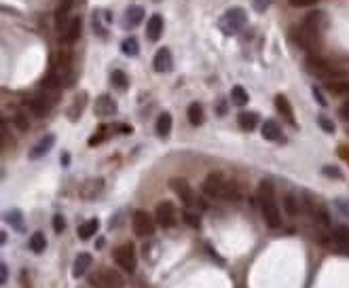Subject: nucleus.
Instances as JSON below:
<instances>
[{
    "label": "nucleus",
    "instance_id": "f257e3e1",
    "mask_svg": "<svg viewBox=\"0 0 349 288\" xmlns=\"http://www.w3.org/2000/svg\"><path fill=\"white\" fill-rule=\"evenodd\" d=\"M201 191L209 200H239V187L233 183V180H226L220 172H212L203 178Z\"/></svg>",
    "mask_w": 349,
    "mask_h": 288
},
{
    "label": "nucleus",
    "instance_id": "f03ea898",
    "mask_svg": "<svg viewBox=\"0 0 349 288\" xmlns=\"http://www.w3.org/2000/svg\"><path fill=\"white\" fill-rule=\"evenodd\" d=\"M256 197H258V206H260V212H263L265 223L271 229H277L279 225H282V216H279V210H277L275 187H273L271 180H260Z\"/></svg>",
    "mask_w": 349,
    "mask_h": 288
},
{
    "label": "nucleus",
    "instance_id": "7ed1b4c3",
    "mask_svg": "<svg viewBox=\"0 0 349 288\" xmlns=\"http://www.w3.org/2000/svg\"><path fill=\"white\" fill-rule=\"evenodd\" d=\"M112 259H114V265L119 269H123L125 274H135V267H138V257H135V248L133 244H119L114 250H112Z\"/></svg>",
    "mask_w": 349,
    "mask_h": 288
},
{
    "label": "nucleus",
    "instance_id": "20e7f679",
    "mask_svg": "<svg viewBox=\"0 0 349 288\" xmlns=\"http://www.w3.org/2000/svg\"><path fill=\"white\" fill-rule=\"evenodd\" d=\"M246 24H248V15H246V11H243L241 7H231L229 11L222 15V20H220V30H222L224 34H235V32H239Z\"/></svg>",
    "mask_w": 349,
    "mask_h": 288
},
{
    "label": "nucleus",
    "instance_id": "39448f33",
    "mask_svg": "<svg viewBox=\"0 0 349 288\" xmlns=\"http://www.w3.org/2000/svg\"><path fill=\"white\" fill-rule=\"evenodd\" d=\"M307 66H309V70L313 72V75L320 77V79H324L326 83H328V81H339V79H345L341 70L333 68L328 62H324V60H322V58H318V56H309V58H307Z\"/></svg>",
    "mask_w": 349,
    "mask_h": 288
},
{
    "label": "nucleus",
    "instance_id": "423d86ee",
    "mask_svg": "<svg viewBox=\"0 0 349 288\" xmlns=\"http://www.w3.org/2000/svg\"><path fill=\"white\" fill-rule=\"evenodd\" d=\"M89 284L93 288H121L123 280L117 272L108 267H100V269H93L91 276H89Z\"/></svg>",
    "mask_w": 349,
    "mask_h": 288
},
{
    "label": "nucleus",
    "instance_id": "0eeeda50",
    "mask_svg": "<svg viewBox=\"0 0 349 288\" xmlns=\"http://www.w3.org/2000/svg\"><path fill=\"white\" fill-rule=\"evenodd\" d=\"M131 227H133V233L138 238H150L154 233V227H157V221L146 212V210H135L133 212V221H131Z\"/></svg>",
    "mask_w": 349,
    "mask_h": 288
},
{
    "label": "nucleus",
    "instance_id": "6e6552de",
    "mask_svg": "<svg viewBox=\"0 0 349 288\" xmlns=\"http://www.w3.org/2000/svg\"><path fill=\"white\" fill-rule=\"evenodd\" d=\"M51 72H53V75H57L64 85L70 83V79H72V56H70L68 49H62V51L57 53L55 64H53V68H51Z\"/></svg>",
    "mask_w": 349,
    "mask_h": 288
},
{
    "label": "nucleus",
    "instance_id": "1a4fd4ad",
    "mask_svg": "<svg viewBox=\"0 0 349 288\" xmlns=\"http://www.w3.org/2000/svg\"><path fill=\"white\" fill-rule=\"evenodd\" d=\"M169 189L178 195V200H180L184 206H193V204H195L193 189H190V185H188L186 178H182V176H173V178H169Z\"/></svg>",
    "mask_w": 349,
    "mask_h": 288
},
{
    "label": "nucleus",
    "instance_id": "9d476101",
    "mask_svg": "<svg viewBox=\"0 0 349 288\" xmlns=\"http://www.w3.org/2000/svg\"><path fill=\"white\" fill-rule=\"evenodd\" d=\"M303 206H305V212L311 216L313 221H316L318 225H322V227H326V225H330V216H328V210L320 204V202H316L313 197H309V195H305V200H303Z\"/></svg>",
    "mask_w": 349,
    "mask_h": 288
},
{
    "label": "nucleus",
    "instance_id": "9b49d317",
    "mask_svg": "<svg viewBox=\"0 0 349 288\" xmlns=\"http://www.w3.org/2000/svg\"><path fill=\"white\" fill-rule=\"evenodd\" d=\"M154 221L159 223V227L169 229L176 225V208H173L171 202H161L154 210Z\"/></svg>",
    "mask_w": 349,
    "mask_h": 288
},
{
    "label": "nucleus",
    "instance_id": "f8f14e48",
    "mask_svg": "<svg viewBox=\"0 0 349 288\" xmlns=\"http://www.w3.org/2000/svg\"><path fill=\"white\" fill-rule=\"evenodd\" d=\"M173 66V60H171V51L167 47H161L159 51L154 53V60H152V68L157 72H169Z\"/></svg>",
    "mask_w": 349,
    "mask_h": 288
},
{
    "label": "nucleus",
    "instance_id": "ddd939ff",
    "mask_svg": "<svg viewBox=\"0 0 349 288\" xmlns=\"http://www.w3.org/2000/svg\"><path fill=\"white\" fill-rule=\"evenodd\" d=\"M53 144H55V136H51V134L43 136V138H41V140L32 147V151H30V159H41V157H45L51 149H53Z\"/></svg>",
    "mask_w": 349,
    "mask_h": 288
},
{
    "label": "nucleus",
    "instance_id": "4468645a",
    "mask_svg": "<svg viewBox=\"0 0 349 288\" xmlns=\"http://www.w3.org/2000/svg\"><path fill=\"white\" fill-rule=\"evenodd\" d=\"M81 32H83L81 17H72V20H70V24H68V28H66V32L62 34V41H64L66 45H72V43H76V41L81 39Z\"/></svg>",
    "mask_w": 349,
    "mask_h": 288
},
{
    "label": "nucleus",
    "instance_id": "2eb2a0df",
    "mask_svg": "<svg viewBox=\"0 0 349 288\" xmlns=\"http://www.w3.org/2000/svg\"><path fill=\"white\" fill-rule=\"evenodd\" d=\"M93 111H95L98 117H112V115H117V104L110 96H100L95 100Z\"/></svg>",
    "mask_w": 349,
    "mask_h": 288
},
{
    "label": "nucleus",
    "instance_id": "dca6fc26",
    "mask_svg": "<svg viewBox=\"0 0 349 288\" xmlns=\"http://www.w3.org/2000/svg\"><path fill=\"white\" fill-rule=\"evenodd\" d=\"M260 132H263V138L269 140V142H282V144L286 142L284 132L279 130V125H277L275 121H265L263 128H260Z\"/></svg>",
    "mask_w": 349,
    "mask_h": 288
},
{
    "label": "nucleus",
    "instance_id": "f3484780",
    "mask_svg": "<svg viewBox=\"0 0 349 288\" xmlns=\"http://www.w3.org/2000/svg\"><path fill=\"white\" fill-rule=\"evenodd\" d=\"M91 263H93V259H91V255H89V252H79V255H76V259H74L72 276H74V278H83V276H85V274L91 269Z\"/></svg>",
    "mask_w": 349,
    "mask_h": 288
},
{
    "label": "nucleus",
    "instance_id": "a211bd4d",
    "mask_svg": "<svg viewBox=\"0 0 349 288\" xmlns=\"http://www.w3.org/2000/svg\"><path fill=\"white\" fill-rule=\"evenodd\" d=\"M275 108H277V113L282 115L290 125H296V119H294V111H292V104L288 102V98L286 96H275Z\"/></svg>",
    "mask_w": 349,
    "mask_h": 288
},
{
    "label": "nucleus",
    "instance_id": "6ab92c4d",
    "mask_svg": "<svg viewBox=\"0 0 349 288\" xmlns=\"http://www.w3.org/2000/svg\"><path fill=\"white\" fill-rule=\"evenodd\" d=\"M161 32H163V17L161 15H150V20L146 22V36H148V41H159V36H161Z\"/></svg>",
    "mask_w": 349,
    "mask_h": 288
},
{
    "label": "nucleus",
    "instance_id": "aec40b11",
    "mask_svg": "<svg viewBox=\"0 0 349 288\" xmlns=\"http://www.w3.org/2000/svg\"><path fill=\"white\" fill-rule=\"evenodd\" d=\"M125 20H127V26H129V28L140 26V24H142V20H144V9L140 7V5L127 7V11H125Z\"/></svg>",
    "mask_w": 349,
    "mask_h": 288
},
{
    "label": "nucleus",
    "instance_id": "412c9836",
    "mask_svg": "<svg viewBox=\"0 0 349 288\" xmlns=\"http://www.w3.org/2000/svg\"><path fill=\"white\" fill-rule=\"evenodd\" d=\"M85 106H87V94L85 92H81L76 98H74V102H72V106L68 108V117L72 119V121H76L81 115H83V111H85Z\"/></svg>",
    "mask_w": 349,
    "mask_h": 288
},
{
    "label": "nucleus",
    "instance_id": "4be33fe9",
    "mask_svg": "<svg viewBox=\"0 0 349 288\" xmlns=\"http://www.w3.org/2000/svg\"><path fill=\"white\" fill-rule=\"evenodd\" d=\"M154 130H157V136H159V138H167L171 134V115L169 113H161L159 119H157Z\"/></svg>",
    "mask_w": 349,
    "mask_h": 288
},
{
    "label": "nucleus",
    "instance_id": "5701e85b",
    "mask_svg": "<svg viewBox=\"0 0 349 288\" xmlns=\"http://www.w3.org/2000/svg\"><path fill=\"white\" fill-rule=\"evenodd\" d=\"M98 227H100V221H98V219H91V221L83 223V225L79 227V238H81L83 242L91 240V238L95 236V233H98Z\"/></svg>",
    "mask_w": 349,
    "mask_h": 288
},
{
    "label": "nucleus",
    "instance_id": "b1692460",
    "mask_svg": "<svg viewBox=\"0 0 349 288\" xmlns=\"http://www.w3.org/2000/svg\"><path fill=\"white\" fill-rule=\"evenodd\" d=\"M186 117H188V121H190V125H201L203 123V119H205V115H203V106L199 104V102H193L188 106V111H186Z\"/></svg>",
    "mask_w": 349,
    "mask_h": 288
},
{
    "label": "nucleus",
    "instance_id": "393cba45",
    "mask_svg": "<svg viewBox=\"0 0 349 288\" xmlns=\"http://www.w3.org/2000/svg\"><path fill=\"white\" fill-rule=\"evenodd\" d=\"M237 121H239V128H241V130L252 132V130H256V125H258V115L246 111V113H241V115L237 117Z\"/></svg>",
    "mask_w": 349,
    "mask_h": 288
},
{
    "label": "nucleus",
    "instance_id": "a878e982",
    "mask_svg": "<svg viewBox=\"0 0 349 288\" xmlns=\"http://www.w3.org/2000/svg\"><path fill=\"white\" fill-rule=\"evenodd\" d=\"M5 221H7L15 231H24V229H26L24 214H22L20 210H9V212H5Z\"/></svg>",
    "mask_w": 349,
    "mask_h": 288
},
{
    "label": "nucleus",
    "instance_id": "bb28decb",
    "mask_svg": "<svg viewBox=\"0 0 349 288\" xmlns=\"http://www.w3.org/2000/svg\"><path fill=\"white\" fill-rule=\"evenodd\" d=\"M326 89L335 96H349V81L347 79H339V81H328Z\"/></svg>",
    "mask_w": 349,
    "mask_h": 288
},
{
    "label": "nucleus",
    "instance_id": "cd10ccee",
    "mask_svg": "<svg viewBox=\"0 0 349 288\" xmlns=\"http://www.w3.org/2000/svg\"><path fill=\"white\" fill-rule=\"evenodd\" d=\"M45 248H47V238H45V233H43V231L32 233V238H30V250L34 252V255H41Z\"/></svg>",
    "mask_w": 349,
    "mask_h": 288
},
{
    "label": "nucleus",
    "instance_id": "c85d7f7f",
    "mask_svg": "<svg viewBox=\"0 0 349 288\" xmlns=\"http://www.w3.org/2000/svg\"><path fill=\"white\" fill-rule=\"evenodd\" d=\"M231 100H233L235 106H246V104L250 102V96H248V92H246V89H243L241 85H235V87L231 89Z\"/></svg>",
    "mask_w": 349,
    "mask_h": 288
},
{
    "label": "nucleus",
    "instance_id": "c756f323",
    "mask_svg": "<svg viewBox=\"0 0 349 288\" xmlns=\"http://www.w3.org/2000/svg\"><path fill=\"white\" fill-rule=\"evenodd\" d=\"M284 208H286V212H288L290 216H296V214L301 212V202L296 200L294 193H286V195H284Z\"/></svg>",
    "mask_w": 349,
    "mask_h": 288
},
{
    "label": "nucleus",
    "instance_id": "7c9ffc66",
    "mask_svg": "<svg viewBox=\"0 0 349 288\" xmlns=\"http://www.w3.org/2000/svg\"><path fill=\"white\" fill-rule=\"evenodd\" d=\"M110 83H112L117 89H127L129 79H127V75H125L123 70H112V72H110Z\"/></svg>",
    "mask_w": 349,
    "mask_h": 288
},
{
    "label": "nucleus",
    "instance_id": "2f4dec72",
    "mask_svg": "<svg viewBox=\"0 0 349 288\" xmlns=\"http://www.w3.org/2000/svg\"><path fill=\"white\" fill-rule=\"evenodd\" d=\"M138 49L140 47H138V41L133 39V36H129V39H125L123 43H121V51H123L125 56H131V58L138 56Z\"/></svg>",
    "mask_w": 349,
    "mask_h": 288
},
{
    "label": "nucleus",
    "instance_id": "473e14b6",
    "mask_svg": "<svg viewBox=\"0 0 349 288\" xmlns=\"http://www.w3.org/2000/svg\"><path fill=\"white\" fill-rule=\"evenodd\" d=\"M15 125H17V130H20V132H26V130L30 128L28 117H26L24 113H17V115H15Z\"/></svg>",
    "mask_w": 349,
    "mask_h": 288
},
{
    "label": "nucleus",
    "instance_id": "72a5a7b5",
    "mask_svg": "<svg viewBox=\"0 0 349 288\" xmlns=\"http://www.w3.org/2000/svg\"><path fill=\"white\" fill-rule=\"evenodd\" d=\"M318 123H320V128L324 130V132H328V134H335V123L333 121H330L328 117H318Z\"/></svg>",
    "mask_w": 349,
    "mask_h": 288
},
{
    "label": "nucleus",
    "instance_id": "f704fd0d",
    "mask_svg": "<svg viewBox=\"0 0 349 288\" xmlns=\"http://www.w3.org/2000/svg\"><path fill=\"white\" fill-rule=\"evenodd\" d=\"M184 223H186L188 227H199V214L186 210V212H184Z\"/></svg>",
    "mask_w": 349,
    "mask_h": 288
},
{
    "label": "nucleus",
    "instance_id": "c9c22d12",
    "mask_svg": "<svg viewBox=\"0 0 349 288\" xmlns=\"http://www.w3.org/2000/svg\"><path fill=\"white\" fill-rule=\"evenodd\" d=\"M53 229H55V233H64V229H66V219L62 214H55L53 216Z\"/></svg>",
    "mask_w": 349,
    "mask_h": 288
},
{
    "label": "nucleus",
    "instance_id": "e433bc0d",
    "mask_svg": "<svg viewBox=\"0 0 349 288\" xmlns=\"http://www.w3.org/2000/svg\"><path fill=\"white\" fill-rule=\"evenodd\" d=\"M104 136H106V128H100V132H98L93 138H89V147H95V144H100V142L104 140Z\"/></svg>",
    "mask_w": 349,
    "mask_h": 288
},
{
    "label": "nucleus",
    "instance_id": "4c0bfd02",
    "mask_svg": "<svg viewBox=\"0 0 349 288\" xmlns=\"http://www.w3.org/2000/svg\"><path fill=\"white\" fill-rule=\"evenodd\" d=\"M269 5H271V0H254V9L258 13H265L269 9Z\"/></svg>",
    "mask_w": 349,
    "mask_h": 288
},
{
    "label": "nucleus",
    "instance_id": "58836bf2",
    "mask_svg": "<svg viewBox=\"0 0 349 288\" xmlns=\"http://www.w3.org/2000/svg\"><path fill=\"white\" fill-rule=\"evenodd\" d=\"M288 3L292 7H311V5H316L318 0H288Z\"/></svg>",
    "mask_w": 349,
    "mask_h": 288
},
{
    "label": "nucleus",
    "instance_id": "ea45409f",
    "mask_svg": "<svg viewBox=\"0 0 349 288\" xmlns=\"http://www.w3.org/2000/svg\"><path fill=\"white\" fill-rule=\"evenodd\" d=\"M337 208L345 214V216H349V202H343V200H337Z\"/></svg>",
    "mask_w": 349,
    "mask_h": 288
},
{
    "label": "nucleus",
    "instance_id": "a19ab883",
    "mask_svg": "<svg viewBox=\"0 0 349 288\" xmlns=\"http://www.w3.org/2000/svg\"><path fill=\"white\" fill-rule=\"evenodd\" d=\"M7 276H9L7 265H5V263H0V284H7Z\"/></svg>",
    "mask_w": 349,
    "mask_h": 288
},
{
    "label": "nucleus",
    "instance_id": "79ce46f5",
    "mask_svg": "<svg viewBox=\"0 0 349 288\" xmlns=\"http://www.w3.org/2000/svg\"><path fill=\"white\" fill-rule=\"evenodd\" d=\"M322 172H324L326 176H335V178H341V172H339L337 168H328V166H326V168H324Z\"/></svg>",
    "mask_w": 349,
    "mask_h": 288
},
{
    "label": "nucleus",
    "instance_id": "37998d69",
    "mask_svg": "<svg viewBox=\"0 0 349 288\" xmlns=\"http://www.w3.org/2000/svg\"><path fill=\"white\" fill-rule=\"evenodd\" d=\"M339 113H341V117H343V119H347V121H349V100L341 106V111H339Z\"/></svg>",
    "mask_w": 349,
    "mask_h": 288
},
{
    "label": "nucleus",
    "instance_id": "c03bdc74",
    "mask_svg": "<svg viewBox=\"0 0 349 288\" xmlns=\"http://www.w3.org/2000/svg\"><path fill=\"white\" fill-rule=\"evenodd\" d=\"M313 94H316V98H318V102H320V106H326V100L322 98V94H320V89L316 87V89H313Z\"/></svg>",
    "mask_w": 349,
    "mask_h": 288
},
{
    "label": "nucleus",
    "instance_id": "a18cd8bd",
    "mask_svg": "<svg viewBox=\"0 0 349 288\" xmlns=\"http://www.w3.org/2000/svg\"><path fill=\"white\" fill-rule=\"evenodd\" d=\"M119 130L123 132V134H131V128H129V125H119Z\"/></svg>",
    "mask_w": 349,
    "mask_h": 288
},
{
    "label": "nucleus",
    "instance_id": "49530a36",
    "mask_svg": "<svg viewBox=\"0 0 349 288\" xmlns=\"http://www.w3.org/2000/svg\"><path fill=\"white\" fill-rule=\"evenodd\" d=\"M218 115H224V102L218 104Z\"/></svg>",
    "mask_w": 349,
    "mask_h": 288
},
{
    "label": "nucleus",
    "instance_id": "de8ad7c7",
    "mask_svg": "<svg viewBox=\"0 0 349 288\" xmlns=\"http://www.w3.org/2000/svg\"><path fill=\"white\" fill-rule=\"evenodd\" d=\"M68 161H70V157H68V153H64V157H62V164H64V166H68Z\"/></svg>",
    "mask_w": 349,
    "mask_h": 288
},
{
    "label": "nucleus",
    "instance_id": "09e8293b",
    "mask_svg": "<svg viewBox=\"0 0 349 288\" xmlns=\"http://www.w3.org/2000/svg\"><path fill=\"white\" fill-rule=\"evenodd\" d=\"M152 3H159V0H152Z\"/></svg>",
    "mask_w": 349,
    "mask_h": 288
}]
</instances>
